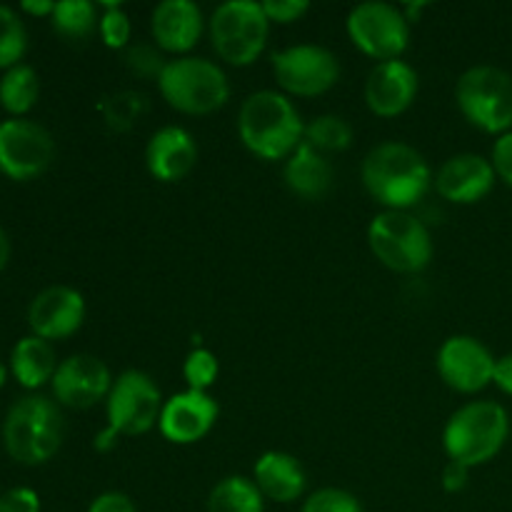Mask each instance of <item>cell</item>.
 <instances>
[{
	"instance_id": "6da1fadb",
	"label": "cell",
	"mask_w": 512,
	"mask_h": 512,
	"mask_svg": "<svg viewBox=\"0 0 512 512\" xmlns=\"http://www.w3.org/2000/svg\"><path fill=\"white\" fill-rule=\"evenodd\" d=\"M363 185L385 210H408L425 198L433 183L428 160L408 143H380L365 155Z\"/></svg>"
},
{
	"instance_id": "7a4b0ae2",
	"label": "cell",
	"mask_w": 512,
	"mask_h": 512,
	"mask_svg": "<svg viewBox=\"0 0 512 512\" xmlns=\"http://www.w3.org/2000/svg\"><path fill=\"white\" fill-rule=\"evenodd\" d=\"M238 135L258 158L288 160L303 145L305 123L288 95L258 90L240 105Z\"/></svg>"
},
{
	"instance_id": "3957f363",
	"label": "cell",
	"mask_w": 512,
	"mask_h": 512,
	"mask_svg": "<svg viewBox=\"0 0 512 512\" xmlns=\"http://www.w3.org/2000/svg\"><path fill=\"white\" fill-rule=\"evenodd\" d=\"M63 435L65 423L60 405L40 393H28L15 400L0 428L5 453L28 468L53 460L63 445Z\"/></svg>"
},
{
	"instance_id": "277c9868",
	"label": "cell",
	"mask_w": 512,
	"mask_h": 512,
	"mask_svg": "<svg viewBox=\"0 0 512 512\" xmlns=\"http://www.w3.org/2000/svg\"><path fill=\"white\" fill-rule=\"evenodd\" d=\"M508 435V410L493 400H473L450 415L443 430V448L448 460L478 468L490 463L505 448Z\"/></svg>"
},
{
	"instance_id": "5b68a950",
	"label": "cell",
	"mask_w": 512,
	"mask_h": 512,
	"mask_svg": "<svg viewBox=\"0 0 512 512\" xmlns=\"http://www.w3.org/2000/svg\"><path fill=\"white\" fill-rule=\"evenodd\" d=\"M158 88L165 103L185 115H210L230 98L225 70L213 60L195 55L168 60L158 78Z\"/></svg>"
},
{
	"instance_id": "8992f818",
	"label": "cell",
	"mask_w": 512,
	"mask_h": 512,
	"mask_svg": "<svg viewBox=\"0 0 512 512\" xmlns=\"http://www.w3.org/2000/svg\"><path fill=\"white\" fill-rule=\"evenodd\" d=\"M368 245L393 273H420L433 260V235L408 210H383L368 225Z\"/></svg>"
},
{
	"instance_id": "52a82bcc",
	"label": "cell",
	"mask_w": 512,
	"mask_h": 512,
	"mask_svg": "<svg viewBox=\"0 0 512 512\" xmlns=\"http://www.w3.org/2000/svg\"><path fill=\"white\" fill-rule=\"evenodd\" d=\"M455 103L473 128L490 135L512 130V75L495 65H475L460 75Z\"/></svg>"
},
{
	"instance_id": "ba28073f",
	"label": "cell",
	"mask_w": 512,
	"mask_h": 512,
	"mask_svg": "<svg viewBox=\"0 0 512 512\" xmlns=\"http://www.w3.org/2000/svg\"><path fill=\"white\" fill-rule=\"evenodd\" d=\"M270 20L258 0H228L210 15V40L228 65H253L268 43Z\"/></svg>"
},
{
	"instance_id": "9c48e42d",
	"label": "cell",
	"mask_w": 512,
	"mask_h": 512,
	"mask_svg": "<svg viewBox=\"0 0 512 512\" xmlns=\"http://www.w3.org/2000/svg\"><path fill=\"white\" fill-rule=\"evenodd\" d=\"M345 30L360 53L380 63L400 60L410 43V23L403 10L380 0L355 5L345 20Z\"/></svg>"
},
{
	"instance_id": "30bf717a",
	"label": "cell",
	"mask_w": 512,
	"mask_h": 512,
	"mask_svg": "<svg viewBox=\"0 0 512 512\" xmlns=\"http://www.w3.org/2000/svg\"><path fill=\"white\" fill-rule=\"evenodd\" d=\"M163 405V393L148 373L125 370L113 380L105 400L108 428L118 435H145L158 425Z\"/></svg>"
},
{
	"instance_id": "8fae6325",
	"label": "cell",
	"mask_w": 512,
	"mask_h": 512,
	"mask_svg": "<svg viewBox=\"0 0 512 512\" xmlns=\"http://www.w3.org/2000/svg\"><path fill=\"white\" fill-rule=\"evenodd\" d=\"M55 140L40 123L8 118L0 123V175L15 183L40 178L53 165Z\"/></svg>"
},
{
	"instance_id": "7c38bea8",
	"label": "cell",
	"mask_w": 512,
	"mask_h": 512,
	"mask_svg": "<svg viewBox=\"0 0 512 512\" xmlns=\"http://www.w3.org/2000/svg\"><path fill=\"white\" fill-rule=\"evenodd\" d=\"M273 75L283 93L318 98L338 83L340 63L323 45H290L273 53Z\"/></svg>"
},
{
	"instance_id": "4fadbf2b",
	"label": "cell",
	"mask_w": 512,
	"mask_h": 512,
	"mask_svg": "<svg viewBox=\"0 0 512 512\" xmlns=\"http://www.w3.org/2000/svg\"><path fill=\"white\" fill-rule=\"evenodd\" d=\"M495 355L473 335H453L438 350V373L448 388L473 395L493 383Z\"/></svg>"
},
{
	"instance_id": "5bb4252c",
	"label": "cell",
	"mask_w": 512,
	"mask_h": 512,
	"mask_svg": "<svg viewBox=\"0 0 512 512\" xmlns=\"http://www.w3.org/2000/svg\"><path fill=\"white\" fill-rule=\"evenodd\" d=\"M50 388H53V398L58 405L88 410L108 400L110 388H113V375H110L108 365L95 355H70L58 365Z\"/></svg>"
},
{
	"instance_id": "9a60e30c",
	"label": "cell",
	"mask_w": 512,
	"mask_h": 512,
	"mask_svg": "<svg viewBox=\"0 0 512 512\" xmlns=\"http://www.w3.org/2000/svg\"><path fill=\"white\" fill-rule=\"evenodd\" d=\"M85 300L68 285H50L40 290L28 308V325L33 335L48 340H65L83 328Z\"/></svg>"
},
{
	"instance_id": "2e32d148",
	"label": "cell",
	"mask_w": 512,
	"mask_h": 512,
	"mask_svg": "<svg viewBox=\"0 0 512 512\" xmlns=\"http://www.w3.org/2000/svg\"><path fill=\"white\" fill-rule=\"evenodd\" d=\"M218 403L210 393L183 390L165 400L158 428L168 443L193 445L203 440L218 423Z\"/></svg>"
},
{
	"instance_id": "e0dca14e",
	"label": "cell",
	"mask_w": 512,
	"mask_h": 512,
	"mask_svg": "<svg viewBox=\"0 0 512 512\" xmlns=\"http://www.w3.org/2000/svg\"><path fill=\"white\" fill-rule=\"evenodd\" d=\"M418 70L405 60L378 63L365 80V103L378 118H398L418 95Z\"/></svg>"
},
{
	"instance_id": "ac0fdd59",
	"label": "cell",
	"mask_w": 512,
	"mask_h": 512,
	"mask_svg": "<svg viewBox=\"0 0 512 512\" xmlns=\"http://www.w3.org/2000/svg\"><path fill=\"white\" fill-rule=\"evenodd\" d=\"M495 180L498 175L488 158L478 153H460L440 165L435 175V190L448 203L473 205L493 190Z\"/></svg>"
},
{
	"instance_id": "d6986e66",
	"label": "cell",
	"mask_w": 512,
	"mask_h": 512,
	"mask_svg": "<svg viewBox=\"0 0 512 512\" xmlns=\"http://www.w3.org/2000/svg\"><path fill=\"white\" fill-rule=\"evenodd\" d=\"M145 165L160 183H178L188 178L198 165V145L185 128L165 125L150 135L148 148H145Z\"/></svg>"
},
{
	"instance_id": "ffe728a7",
	"label": "cell",
	"mask_w": 512,
	"mask_h": 512,
	"mask_svg": "<svg viewBox=\"0 0 512 512\" xmlns=\"http://www.w3.org/2000/svg\"><path fill=\"white\" fill-rule=\"evenodd\" d=\"M203 28V10L193 0H163L160 5H155L153 18H150V33H153L155 45L165 53L180 55V58L198 45Z\"/></svg>"
},
{
	"instance_id": "44dd1931",
	"label": "cell",
	"mask_w": 512,
	"mask_h": 512,
	"mask_svg": "<svg viewBox=\"0 0 512 512\" xmlns=\"http://www.w3.org/2000/svg\"><path fill=\"white\" fill-rule=\"evenodd\" d=\"M253 480L265 500L290 505L303 498L308 475L295 455L283 453V450H268L258 458L253 468Z\"/></svg>"
},
{
	"instance_id": "7402d4cb",
	"label": "cell",
	"mask_w": 512,
	"mask_h": 512,
	"mask_svg": "<svg viewBox=\"0 0 512 512\" xmlns=\"http://www.w3.org/2000/svg\"><path fill=\"white\" fill-rule=\"evenodd\" d=\"M283 178L290 193L315 203V200H323L333 188V165H330L328 155L303 143L285 160Z\"/></svg>"
},
{
	"instance_id": "603a6c76",
	"label": "cell",
	"mask_w": 512,
	"mask_h": 512,
	"mask_svg": "<svg viewBox=\"0 0 512 512\" xmlns=\"http://www.w3.org/2000/svg\"><path fill=\"white\" fill-rule=\"evenodd\" d=\"M58 365L53 345L33 333L20 338L10 350V375L25 390H40L43 385L53 383Z\"/></svg>"
},
{
	"instance_id": "cb8c5ba5",
	"label": "cell",
	"mask_w": 512,
	"mask_h": 512,
	"mask_svg": "<svg viewBox=\"0 0 512 512\" xmlns=\"http://www.w3.org/2000/svg\"><path fill=\"white\" fill-rule=\"evenodd\" d=\"M40 98V78L30 65L20 63L0 78V108L10 118H25Z\"/></svg>"
},
{
	"instance_id": "d4e9b609",
	"label": "cell",
	"mask_w": 512,
	"mask_h": 512,
	"mask_svg": "<svg viewBox=\"0 0 512 512\" xmlns=\"http://www.w3.org/2000/svg\"><path fill=\"white\" fill-rule=\"evenodd\" d=\"M208 512H265V498L255 480L230 475L210 490Z\"/></svg>"
},
{
	"instance_id": "484cf974",
	"label": "cell",
	"mask_w": 512,
	"mask_h": 512,
	"mask_svg": "<svg viewBox=\"0 0 512 512\" xmlns=\"http://www.w3.org/2000/svg\"><path fill=\"white\" fill-rule=\"evenodd\" d=\"M98 20V8L90 0H60L50 15V25L55 33L70 43L88 40L98 30Z\"/></svg>"
},
{
	"instance_id": "4316f807",
	"label": "cell",
	"mask_w": 512,
	"mask_h": 512,
	"mask_svg": "<svg viewBox=\"0 0 512 512\" xmlns=\"http://www.w3.org/2000/svg\"><path fill=\"white\" fill-rule=\"evenodd\" d=\"M303 143L320 150L323 155L340 153V150H348L350 143H353V125L340 118V115H318V118L305 125Z\"/></svg>"
},
{
	"instance_id": "83f0119b",
	"label": "cell",
	"mask_w": 512,
	"mask_h": 512,
	"mask_svg": "<svg viewBox=\"0 0 512 512\" xmlns=\"http://www.w3.org/2000/svg\"><path fill=\"white\" fill-rule=\"evenodd\" d=\"M28 53V28L13 8L0 3V70L20 65Z\"/></svg>"
},
{
	"instance_id": "f1b7e54d",
	"label": "cell",
	"mask_w": 512,
	"mask_h": 512,
	"mask_svg": "<svg viewBox=\"0 0 512 512\" xmlns=\"http://www.w3.org/2000/svg\"><path fill=\"white\" fill-rule=\"evenodd\" d=\"M218 373V358L205 348H195L183 363V378L188 383V390H198V393H208L218 380Z\"/></svg>"
},
{
	"instance_id": "f546056e",
	"label": "cell",
	"mask_w": 512,
	"mask_h": 512,
	"mask_svg": "<svg viewBox=\"0 0 512 512\" xmlns=\"http://www.w3.org/2000/svg\"><path fill=\"white\" fill-rule=\"evenodd\" d=\"M100 8H103V13H100L98 30L103 43L113 50L125 48L130 40V33H133L128 13H125L118 3H103Z\"/></svg>"
},
{
	"instance_id": "4dcf8cb0",
	"label": "cell",
	"mask_w": 512,
	"mask_h": 512,
	"mask_svg": "<svg viewBox=\"0 0 512 512\" xmlns=\"http://www.w3.org/2000/svg\"><path fill=\"white\" fill-rule=\"evenodd\" d=\"M300 512H365L360 500L343 488H320L305 498Z\"/></svg>"
},
{
	"instance_id": "1f68e13d",
	"label": "cell",
	"mask_w": 512,
	"mask_h": 512,
	"mask_svg": "<svg viewBox=\"0 0 512 512\" xmlns=\"http://www.w3.org/2000/svg\"><path fill=\"white\" fill-rule=\"evenodd\" d=\"M125 63L133 68V73L148 75V78L155 80L160 78V73H163L165 68L163 55L155 48H150V45H133V48L128 50V55H125Z\"/></svg>"
},
{
	"instance_id": "d6a6232c",
	"label": "cell",
	"mask_w": 512,
	"mask_h": 512,
	"mask_svg": "<svg viewBox=\"0 0 512 512\" xmlns=\"http://www.w3.org/2000/svg\"><path fill=\"white\" fill-rule=\"evenodd\" d=\"M263 10L270 23L288 25L303 18L310 10V3L308 0H265Z\"/></svg>"
},
{
	"instance_id": "836d02e7",
	"label": "cell",
	"mask_w": 512,
	"mask_h": 512,
	"mask_svg": "<svg viewBox=\"0 0 512 512\" xmlns=\"http://www.w3.org/2000/svg\"><path fill=\"white\" fill-rule=\"evenodd\" d=\"M0 512H40V495L33 488H10L0 493Z\"/></svg>"
},
{
	"instance_id": "e575fe53",
	"label": "cell",
	"mask_w": 512,
	"mask_h": 512,
	"mask_svg": "<svg viewBox=\"0 0 512 512\" xmlns=\"http://www.w3.org/2000/svg\"><path fill=\"white\" fill-rule=\"evenodd\" d=\"M490 163H493L495 175L512 188V130L498 135V140L493 145V155H490Z\"/></svg>"
},
{
	"instance_id": "d590c367",
	"label": "cell",
	"mask_w": 512,
	"mask_h": 512,
	"mask_svg": "<svg viewBox=\"0 0 512 512\" xmlns=\"http://www.w3.org/2000/svg\"><path fill=\"white\" fill-rule=\"evenodd\" d=\"M88 512H138V508H135V503L125 493L108 490V493L98 495V498L90 503Z\"/></svg>"
},
{
	"instance_id": "8d00e7d4",
	"label": "cell",
	"mask_w": 512,
	"mask_h": 512,
	"mask_svg": "<svg viewBox=\"0 0 512 512\" xmlns=\"http://www.w3.org/2000/svg\"><path fill=\"white\" fill-rule=\"evenodd\" d=\"M470 470L468 465L458 463V460H448V465L443 468V490L445 493H460V490L468 488V480H470Z\"/></svg>"
},
{
	"instance_id": "74e56055",
	"label": "cell",
	"mask_w": 512,
	"mask_h": 512,
	"mask_svg": "<svg viewBox=\"0 0 512 512\" xmlns=\"http://www.w3.org/2000/svg\"><path fill=\"white\" fill-rule=\"evenodd\" d=\"M493 385H498L505 395H512V353L495 360Z\"/></svg>"
},
{
	"instance_id": "f35d334b",
	"label": "cell",
	"mask_w": 512,
	"mask_h": 512,
	"mask_svg": "<svg viewBox=\"0 0 512 512\" xmlns=\"http://www.w3.org/2000/svg\"><path fill=\"white\" fill-rule=\"evenodd\" d=\"M20 10L33 15V18H50L55 10V3L53 0H23V3H20Z\"/></svg>"
},
{
	"instance_id": "ab89813d",
	"label": "cell",
	"mask_w": 512,
	"mask_h": 512,
	"mask_svg": "<svg viewBox=\"0 0 512 512\" xmlns=\"http://www.w3.org/2000/svg\"><path fill=\"white\" fill-rule=\"evenodd\" d=\"M120 435L115 433L113 428H105L103 433H98L95 435V450H98V453H108L110 448H115V440H118Z\"/></svg>"
},
{
	"instance_id": "60d3db41",
	"label": "cell",
	"mask_w": 512,
	"mask_h": 512,
	"mask_svg": "<svg viewBox=\"0 0 512 512\" xmlns=\"http://www.w3.org/2000/svg\"><path fill=\"white\" fill-rule=\"evenodd\" d=\"M10 238H8V233H5V228L3 225H0V273H3L5 268H8V263H10Z\"/></svg>"
},
{
	"instance_id": "b9f144b4",
	"label": "cell",
	"mask_w": 512,
	"mask_h": 512,
	"mask_svg": "<svg viewBox=\"0 0 512 512\" xmlns=\"http://www.w3.org/2000/svg\"><path fill=\"white\" fill-rule=\"evenodd\" d=\"M425 8H428V3H413V5H405V8L400 10H403V15L408 18V23H415V20H420V13H423Z\"/></svg>"
},
{
	"instance_id": "7bdbcfd3",
	"label": "cell",
	"mask_w": 512,
	"mask_h": 512,
	"mask_svg": "<svg viewBox=\"0 0 512 512\" xmlns=\"http://www.w3.org/2000/svg\"><path fill=\"white\" fill-rule=\"evenodd\" d=\"M8 373H10V368L3 363V360H0V390H3L5 383H8Z\"/></svg>"
}]
</instances>
